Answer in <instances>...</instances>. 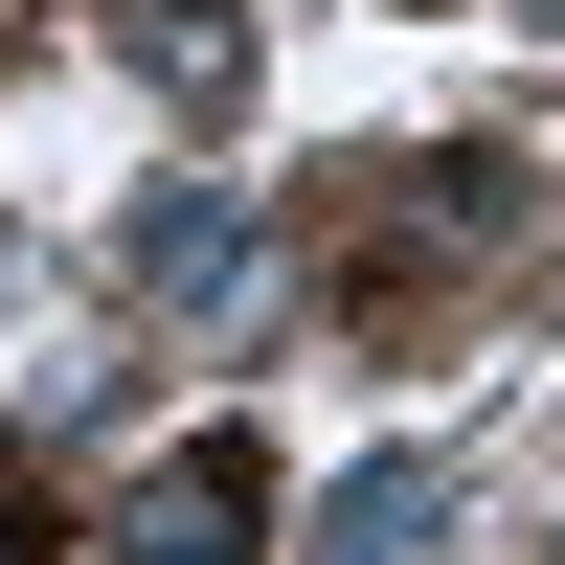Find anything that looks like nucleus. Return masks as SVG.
<instances>
[{
  "mask_svg": "<svg viewBox=\"0 0 565 565\" xmlns=\"http://www.w3.org/2000/svg\"><path fill=\"white\" fill-rule=\"evenodd\" d=\"M114 295H159V317H226V295H249V204H226V181L136 204V226H114Z\"/></svg>",
  "mask_w": 565,
  "mask_h": 565,
  "instance_id": "nucleus-1",
  "label": "nucleus"
},
{
  "mask_svg": "<svg viewBox=\"0 0 565 565\" xmlns=\"http://www.w3.org/2000/svg\"><path fill=\"white\" fill-rule=\"evenodd\" d=\"M114 565H249V452H181V476H136Z\"/></svg>",
  "mask_w": 565,
  "mask_h": 565,
  "instance_id": "nucleus-2",
  "label": "nucleus"
},
{
  "mask_svg": "<svg viewBox=\"0 0 565 565\" xmlns=\"http://www.w3.org/2000/svg\"><path fill=\"white\" fill-rule=\"evenodd\" d=\"M407 543H430V476H407V452H385V476H340V498H317V565H407Z\"/></svg>",
  "mask_w": 565,
  "mask_h": 565,
  "instance_id": "nucleus-3",
  "label": "nucleus"
},
{
  "mask_svg": "<svg viewBox=\"0 0 565 565\" xmlns=\"http://www.w3.org/2000/svg\"><path fill=\"white\" fill-rule=\"evenodd\" d=\"M0 543H23V498H0Z\"/></svg>",
  "mask_w": 565,
  "mask_h": 565,
  "instance_id": "nucleus-4",
  "label": "nucleus"
}]
</instances>
